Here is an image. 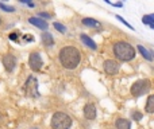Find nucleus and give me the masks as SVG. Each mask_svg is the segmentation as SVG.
<instances>
[{"instance_id": "obj_1", "label": "nucleus", "mask_w": 154, "mask_h": 129, "mask_svg": "<svg viewBox=\"0 0 154 129\" xmlns=\"http://www.w3.org/2000/svg\"><path fill=\"white\" fill-rule=\"evenodd\" d=\"M60 62L65 69L73 70L80 65L81 61V54L80 50L75 46H65L60 50Z\"/></svg>"}, {"instance_id": "obj_2", "label": "nucleus", "mask_w": 154, "mask_h": 129, "mask_svg": "<svg viewBox=\"0 0 154 129\" xmlns=\"http://www.w3.org/2000/svg\"><path fill=\"white\" fill-rule=\"evenodd\" d=\"M114 54L119 61L122 62H130L135 58L137 53L134 46H131L128 42H125V40H119L114 45Z\"/></svg>"}, {"instance_id": "obj_3", "label": "nucleus", "mask_w": 154, "mask_h": 129, "mask_svg": "<svg viewBox=\"0 0 154 129\" xmlns=\"http://www.w3.org/2000/svg\"><path fill=\"white\" fill-rule=\"evenodd\" d=\"M72 117L64 112H56L51 117V128L53 129H69L72 127Z\"/></svg>"}, {"instance_id": "obj_4", "label": "nucleus", "mask_w": 154, "mask_h": 129, "mask_svg": "<svg viewBox=\"0 0 154 129\" xmlns=\"http://www.w3.org/2000/svg\"><path fill=\"white\" fill-rule=\"evenodd\" d=\"M150 90V81L149 79H138L131 85L130 93L134 97H141L145 93H147Z\"/></svg>"}, {"instance_id": "obj_5", "label": "nucleus", "mask_w": 154, "mask_h": 129, "mask_svg": "<svg viewBox=\"0 0 154 129\" xmlns=\"http://www.w3.org/2000/svg\"><path fill=\"white\" fill-rule=\"evenodd\" d=\"M23 90H24L27 97H39L37 78H35V77H29V79H27L26 84H24Z\"/></svg>"}, {"instance_id": "obj_6", "label": "nucleus", "mask_w": 154, "mask_h": 129, "mask_svg": "<svg viewBox=\"0 0 154 129\" xmlns=\"http://www.w3.org/2000/svg\"><path fill=\"white\" fill-rule=\"evenodd\" d=\"M42 65H43V61H42V58H41L39 53L34 51V53L30 54V57H29V66H30V69H31V70L39 71L41 69H42Z\"/></svg>"}, {"instance_id": "obj_7", "label": "nucleus", "mask_w": 154, "mask_h": 129, "mask_svg": "<svg viewBox=\"0 0 154 129\" xmlns=\"http://www.w3.org/2000/svg\"><path fill=\"white\" fill-rule=\"evenodd\" d=\"M119 63H118L116 61H114V59H106L103 63V69L104 71H106L107 74H109V75H114V74H118L119 73Z\"/></svg>"}, {"instance_id": "obj_8", "label": "nucleus", "mask_w": 154, "mask_h": 129, "mask_svg": "<svg viewBox=\"0 0 154 129\" xmlns=\"http://www.w3.org/2000/svg\"><path fill=\"white\" fill-rule=\"evenodd\" d=\"M2 63L7 71H12L14 67H15V65H16V59L12 54H5L2 59Z\"/></svg>"}, {"instance_id": "obj_9", "label": "nucleus", "mask_w": 154, "mask_h": 129, "mask_svg": "<svg viewBox=\"0 0 154 129\" xmlns=\"http://www.w3.org/2000/svg\"><path fill=\"white\" fill-rule=\"evenodd\" d=\"M84 116L87 120L96 119V108L93 104H87V105L84 106Z\"/></svg>"}, {"instance_id": "obj_10", "label": "nucleus", "mask_w": 154, "mask_h": 129, "mask_svg": "<svg viewBox=\"0 0 154 129\" xmlns=\"http://www.w3.org/2000/svg\"><path fill=\"white\" fill-rule=\"evenodd\" d=\"M29 22L32 24V26L38 27V28H41V30H48V27H49L48 22L43 20V19H41V18H35V16L30 18V19H29Z\"/></svg>"}, {"instance_id": "obj_11", "label": "nucleus", "mask_w": 154, "mask_h": 129, "mask_svg": "<svg viewBox=\"0 0 154 129\" xmlns=\"http://www.w3.org/2000/svg\"><path fill=\"white\" fill-rule=\"evenodd\" d=\"M80 39H81V42L84 43L85 46H88V47H91L92 50H96L97 48V45H96L95 42H93V39H91L88 35H85V34H81L80 35Z\"/></svg>"}, {"instance_id": "obj_12", "label": "nucleus", "mask_w": 154, "mask_h": 129, "mask_svg": "<svg viewBox=\"0 0 154 129\" xmlns=\"http://www.w3.org/2000/svg\"><path fill=\"white\" fill-rule=\"evenodd\" d=\"M82 24L87 27H92V28H99V27H101L100 22H97L93 18H84L82 19Z\"/></svg>"}, {"instance_id": "obj_13", "label": "nucleus", "mask_w": 154, "mask_h": 129, "mask_svg": "<svg viewBox=\"0 0 154 129\" xmlns=\"http://www.w3.org/2000/svg\"><path fill=\"white\" fill-rule=\"evenodd\" d=\"M115 127H116V129H131V122L130 120L118 119L116 122H115Z\"/></svg>"}, {"instance_id": "obj_14", "label": "nucleus", "mask_w": 154, "mask_h": 129, "mask_svg": "<svg viewBox=\"0 0 154 129\" xmlns=\"http://www.w3.org/2000/svg\"><path fill=\"white\" fill-rule=\"evenodd\" d=\"M145 110L149 114H154V94H150L147 97L146 105H145Z\"/></svg>"}, {"instance_id": "obj_15", "label": "nucleus", "mask_w": 154, "mask_h": 129, "mask_svg": "<svg viewBox=\"0 0 154 129\" xmlns=\"http://www.w3.org/2000/svg\"><path fill=\"white\" fill-rule=\"evenodd\" d=\"M41 39H42V43L45 46H53L54 45V38L50 32H43Z\"/></svg>"}, {"instance_id": "obj_16", "label": "nucleus", "mask_w": 154, "mask_h": 129, "mask_svg": "<svg viewBox=\"0 0 154 129\" xmlns=\"http://www.w3.org/2000/svg\"><path fill=\"white\" fill-rule=\"evenodd\" d=\"M137 48H138V51L142 54V57H143L145 59H147V61H152V59H153L152 54H150V50H147V48H145L143 46H141V45H139Z\"/></svg>"}, {"instance_id": "obj_17", "label": "nucleus", "mask_w": 154, "mask_h": 129, "mask_svg": "<svg viewBox=\"0 0 154 129\" xmlns=\"http://www.w3.org/2000/svg\"><path fill=\"white\" fill-rule=\"evenodd\" d=\"M142 23L145 24V26H150V24L154 23V13L152 15H143V18H142Z\"/></svg>"}, {"instance_id": "obj_18", "label": "nucleus", "mask_w": 154, "mask_h": 129, "mask_svg": "<svg viewBox=\"0 0 154 129\" xmlns=\"http://www.w3.org/2000/svg\"><path fill=\"white\" fill-rule=\"evenodd\" d=\"M54 28H56L57 31H60L61 34H65V32H66V27H65L64 24L58 23V22H56V23H54Z\"/></svg>"}, {"instance_id": "obj_19", "label": "nucleus", "mask_w": 154, "mask_h": 129, "mask_svg": "<svg viewBox=\"0 0 154 129\" xmlns=\"http://www.w3.org/2000/svg\"><path fill=\"white\" fill-rule=\"evenodd\" d=\"M0 8H2L4 12H14V11H15V8H14V7L4 4V3H0Z\"/></svg>"}, {"instance_id": "obj_20", "label": "nucleus", "mask_w": 154, "mask_h": 129, "mask_svg": "<svg viewBox=\"0 0 154 129\" xmlns=\"http://www.w3.org/2000/svg\"><path fill=\"white\" fill-rule=\"evenodd\" d=\"M116 19H118V20H119V22H122V23L125 24L126 27H128V28H130V30H134V27L131 26V24L128 23V22L126 20V19H123V18H122V16H120V15H116Z\"/></svg>"}, {"instance_id": "obj_21", "label": "nucleus", "mask_w": 154, "mask_h": 129, "mask_svg": "<svg viewBox=\"0 0 154 129\" xmlns=\"http://www.w3.org/2000/svg\"><path fill=\"white\" fill-rule=\"evenodd\" d=\"M131 116H133V119L135 120V121H139V120L142 119V113L141 112H138V110H134L133 113H131Z\"/></svg>"}, {"instance_id": "obj_22", "label": "nucleus", "mask_w": 154, "mask_h": 129, "mask_svg": "<svg viewBox=\"0 0 154 129\" xmlns=\"http://www.w3.org/2000/svg\"><path fill=\"white\" fill-rule=\"evenodd\" d=\"M107 3L114 5V7H123V3H111V1H108V0H107Z\"/></svg>"}, {"instance_id": "obj_23", "label": "nucleus", "mask_w": 154, "mask_h": 129, "mask_svg": "<svg viewBox=\"0 0 154 129\" xmlns=\"http://www.w3.org/2000/svg\"><path fill=\"white\" fill-rule=\"evenodd\" d=\"M39 18L49 19V18H50V15H49V13H45V12H39Z\"/></svg>"}, {"instance_id": "obj_24", "label": "nucleus", "mask_w": 154, "mask_h": 129, "mask_svg": "<svg viewBox=\"0 0 154 129\" xmlns=\"http://www.w3.org/2000/svg\"><path fill=\"white\" fill-rule=\"evenodd\" d=\"M16 37H18V34H16V32H14V34L10 35V39L11 40H16Z\"/></svg>"}, {"instance_id": "obj_25", "label": "nucleus", "mask_w": 154, "mask_h": 129, "mask_svg": "<svg viewBox=\"0 0 154 129\" xmlns=\"http://www.w3.org/2000/svg\"><path fill=\"white\" fill-rule=\"evenodd\" d=\"M150 28H152V30H154V23H153V24H150Z\"/></svg>"}, {"instance_id": "obj_26", "label": "nucleus", "mask_w": 154, "mask_h": 129, "mask_svg": "<svg viewBox=\"0 0 154 129\" xmlns=\"http://www.w3.org/2000/svg\"><path fill=\"white\" fill-rule=\"evenodd\" d=\"M0 24H2V18H0Z\"/></svg>"}, {"instance_id": "obj_27", "label": "nucleus", "mask_w": 154, "mask_h": 129, "mask_svg": "<svg viewBox=\"0 0 154 129\" xmlns=\"http://www.w3.org/2000/svg\"><path fill=\"white\" fill-rule=\"evenodd\" d=\"M34 129H35V128H34Z\"/></svg>"}]
</instances>
